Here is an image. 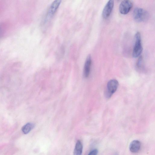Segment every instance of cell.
Listing matches in <instances>:
<instances>
[{
    "mask_svg": "<svg viewBox=\"0 0 155 155\" xmlns=\"http://www.w3.org/2000/svg\"><path fill=\"white\" fill-rule=\"evenodd\" d=\"M91 62V57L90 55H89L86 59L84 66L83 74L85 78L88 77L89 75Z\"/></svg>",
    "mask_w": 155,
    "mask_h": 155,
    "instance_id": "obj_8",
    "label": "cell"
},
{
    "mask_svg": "<svg viewBox=\"0 0 155 155\" xmlns=\"http://www.w3.org/2000/svg\"><path fill=\"white\" fill-rule=\"evenodd\" d=\"M143 58L142 56H140L139 57L137 63V67L139 68L140 69L142 66Z\"/></svg>",
    "mask_w": 155,
    "mask_h": 155,
    "instance_id": "obj_12",
    "label": "cell"
},
{
    "mask_svg": "<svg viewBox=\"0 0 155 155\" xmlns=\"http://www.w3.org/2000/svg\"><path fill=\"white\" fill-rule=\"evenodd\" d=\"M133 16V19L135 21L142 22L146 21L149 19V14L145 9L137 7L134 9Z\"/></svg>",
    "mask_w": 155,
    "mask_h": 155,
    "instance_id": "obj_1",
    "label": "cell"
},
{
    "mask_svg": "<svg viewBox=\"0 0 155 155\" xmlns=\"http://www.w3.org/2000/svg\"><path fill=\"white\" fill-rule=\"evenodd\" d=\"M61 1L60 0L54 1L51 4L49 8L47 14V19L51 18L56 12L58 8Z\"/></svg>",
    "mask_w": 155,
    "mask_h": 155,
    "instance_id": "obj_6",
    "label": "cell"
},
{
    "mask_svg": "<svg viewBox=\"0 0 155 155\" xmlns=\"http://www.w3.org/2000/svg\"><path fill=\"white\" fill-rule=\"evenodd\" d=\"M135 43L132 52V56L134 58H137L141 53L143 48L141 43L140 33L137 32L135 36Z\"/></svg>",
    "mask_w": 155,
    "mask_h": 155,
    "instance_id": "obj_2",
    "label": "cell"
},
{
    "mask_svg": "<svg viewBox=\"0 0 155 155\" xmlns=\"http://www.w3.org/2000/svg\"><path fill=\"white\" fill-rule=\"evenodd\" d=\"M10 22L8 21L0 23V40L4 38L8 34L11 28Z\"/></svg>",
    "mask_w": 155,
    "mask_h": 155,
    "instance_id": "obj_4",
    "label": "cell"
},
{
    "mask_svg": "<svg viewBox=\"0 0 155 155\" xmlns=\"http://www.w3.org/2000/svg\"><path fill=\"white\" fill-rule=\"evenodd\" d=\"M114 2L113 0L108 1L106 3L102 11V16L104 18H108L113 8Z\"/></svg>",
    "mask_w": 155,
    "mask_h": 155,
    "instance_id": "obj_7",
    "label": "cell"
},
{
    "mask_svg": "<svg viewBox=\"0 0 155 155\" xmlns=\"http://www.w3.org/2000/svg\"><path fill=\"white\" fill-rule=\"evenodd\" d=\"M34 125L31 123H28L24 125L22 128V132L25 134L29 133L34 127Z\"/></svg>",
    "mask_w": 155,
    "mask_h": 155,
    "instance_id": "obj_11",
    "label": "cell"
},
{
    "mask_svg": "<svg viewBox=\"0 0 155 155\" xmlns=\"http://www.w3.org/2000/svg\"><path fill=\"white\" fill-rule=\"evenodd\" d=\"M141 147V143L138 140L132 141L129 146L130 151L133 153H136L139 152Z\"/></svg>",
    "mask_w": 155,
    "mask_h": 155,
    "instance_id": "obj_9",
    "label": "cell"
},
{
    "mask_svg": "<svg viewBox=\"0 0 155 155\" xmlns=\"http://www.w3.org/2000/svg\"><path fill=\"white\" fill-rule=\"evenodd\" d=\"M118 85V82L116 79H112L107 83L106 96L107 98L111 97L116 91Z\"/></svg>",
    "mask_w": 155,
    "mask_h": 155,
    "instance_id": "obj_3",
    "label": "cell"
},
{
    "mask_svg": "<svg viewBox=\"0 0 155 155\" xmlns=\"http://www.w3.org/2000/svg\"><path fill=\"white\" fill-rule=\"evenodd\" d=\"M114 155H118V154L117 153H116Z\"/></svg>",
    "mask_w": 155,
    "mask_h": 155,
    "instance_id": "obj_14",
    "label": "cell"
},
{
    "mask_svg": "<svg viewBox=\"0 0 155 155\" xmlns=\"http://www.w3.org/2000/svg\"><path fill=\"white\" fill-rule=\"evenodd\" d=\"M82 150V144L80 140H78L75 146L73 155H81Z\"/></svg>",
    "mask_w": 155,
    "mask_h": 155,
    "instance_id": "obj_10",
    "label": "cell"
},
{
    "mask_svg": "<svg viewBox=\"0 0 155 155\" xmlns=\"http://www.w3.org/2000/svg\"><path fill=\"white\" fill-rule=\"evenodd\" d=\"M133 6L132 2L130 0H124L120 3L119 7V10L120 13L125 15L127 14Z\"/></svg>",
    "mask_w": 155,
    "mask_h": 155,
    "instance_id": "obj_5",
    "label": "cell"
},
{
    "mask_svg": "<svg viewBox=\"0 0 155 155\" xmlns=\"http://www.w3.org/2000/svg\"><path fill=\"white\" fill-rule=\"evenodd\" d=\"M98 153V150L97 149H94L91 150L88 155H97Z\"/></svg>",
    "mask_w": 155,
    "mask_h": 155,
    "instance_id": "obj_13",
    "label": "cell"
}]
</instances>
